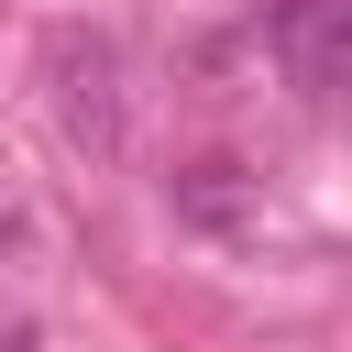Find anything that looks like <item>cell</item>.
<instances>
[{"instance_id": "cell-1", "label": "cell", "mask_w": 352, "mask_h": 352, "mask_svg": "<svg viewBox=\"0 0 352 352\" xmlns=\"http://www.w3.org/2000/svg\"><path fill=\"white\" fill-rule=\"evenodd\" d=\"M44 77H55V121L77 154H121V55L110 33H55L44 44Z\"/></svg>"}, {"instance_id": "cell-2", "label": "cell", "mask_w": 352, "mask_h": 352, "mask_svg": "<svg viewBox=\"0 0 352 352\" xmlns=\"http://www.w3.org/2000/svg\"><path fill=\"white\" fill-rule=\"evenodd\" d=\"M264 44H275L286 88H297L308 110H330L341 77H352V0H275V11H264Z\"/></svg>"}, {"instance_id": "cell-3", "label": "cell", "mask_w": 352, "mask_h": 352, "mask_svg": "<svg viewBox=\"0 0 352 352\" xmlns=\"http://www.w3.org/2000/svg\"><path fill=\"white\" fill-rule=\"evenodd\" d=\"M176 209H187L198 231H253V220H264L253 187H242V165H187V176H176Z\"/></svg>"}]
</instances>
